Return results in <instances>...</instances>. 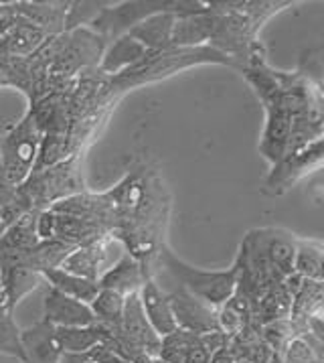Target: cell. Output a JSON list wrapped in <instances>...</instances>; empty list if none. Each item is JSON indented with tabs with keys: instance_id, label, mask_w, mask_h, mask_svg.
I'll return each mask as SVG.
<instances>
[{
	"instance_id": "cell-1",
	"label": "cell",
	"mask_w": 324,
	"mask_h": 363,
	"mask_svg": "<svg viewBox=\"0 0 324 363\" xmlns=\"http://www.w3.org/2000/svg\"><path fill=\"white\" fill-rule=\"evenodd\" d=\"M114 205L112 238L152 272L164 242L168 221V191L158 173L148 164L126 174L112 191H105Z\"/></svg>"
},
{
	"instance_id": "cell-2",
	"label": "cell",
	"mask_w": 324,
	"mask_h": 363,
	"mask_svg": "<svg viewBox=\"0 0 324 363\" xmlns=\"http://www.w3.org/2000/svg\"><path fill=\"white\" fill-rule=\"evenodd\" d=\"M290 4L292 2H209V13L213 18L209 47L227 55L237 69L251 45L260 41L258 33L265 21Z\"/></svg>"
},
{
	"instance_id": "cell-3",
	"label": "cell",
	"mask_w": 324,
	"mask_h": 363,
	"mask_svg": "<svg viewBox=\"0 0 324 363\" xmlns=\"http://www.w3.org/2000/svg\"><path fill=\"white\" fill-rule=\"evenodd\" d=\"M229 65L236 67L233 61L219 53L217 49L203 45V47H191V49H162V51H148L140 63H136L128 72L120 73L116 77L110 79L116 94H124L128 89H134L138 86H146L166 79L178 72L191 69L195 65Z\"/></svg>"
},
{
	"instance_id": "cell-4",
	"label": "cell",
	"mask_w": 324,
	"mask_h": 363,
	"mask_svg": "<svg viewBox=\"0 0 324 363\" xmlns=\"http://www.w3.org/2000/svg\"><path fill=\"white\" fill-rule=\"evenodd\" d=\"M83 155H74L55 167L33 171L29 179L16 187V205L23 213L47 211L63 199L79 195L86 189L81 173Z\"/></svg>"
},
{
	"instance_id": "cell-5",
	"label": "cell",
	"mask_w": 324,
	"mask_h": 363,
	"mask_svg": "<svg viewBox=\"0 0 324 363\" xmlns=\"http://www.w3.org/2000/svg\"><path fill=\"white\" fill-rule=\"evenodd\" d=\"M156 260L164 266V270L170 274V278L183 286L187 292H191L195 298L205 303L211 308H219L225 305L237 289V277H239V266L233 262L231 268L227 270H199L185 260H180L170 247H161Z\"/></svg>"
},
{
	"instance_id": "cell-6",
	"label": "cell",
	"mask_w": 324,
	"mask_h": 363,
	"mask_svg": "<svg viewBox=\"0 0 324 363\" xmlns=\"http://www.w3.org/2000/svg\"><path fill=\"white\" fill-rule=\"evenodd\" d=\"M207 2L201 0H132V2H122V4H108L100 15L96 16L88 25L89 30L100 35L105 43H112L122 35H126L144 21L146 16L156 13H175V15H195V13H205Z\"/></svg>"
},
{
	"instance_id": "cell-7",
	"label": "cell",
	"mask_w": 324,
	"mask_h": 363,
	"mask_svg": "<svg viewBox=\"0 0 324 363\" xmlns=\"http://www.w3.org/2000/svg\"><path fill=\"white\" fill-rule=\"evenodd\" d=\"M41 136L43 134L39 132L35 120L27 110L25 116L0 138V155H2L4 177H6L11 187L16 189L33 173L37 157H39Z\"/></svg>"
},
{
	"instance_id": "cell-8",
	"label": "cell",
	"mask_w": 324,
	"mask_h": 363,
	"mask_svg": "<svg viewBox=\"0 0 324 363\" xmlns=\"http://www.w3.org/2000/svg\"><path fill=\"white\" fill-rule=\"evenodd\" d=\"M320 167H323V140H316L300 150L288 152L280 162H276L270 174L265 177L264 191H267L270 195H282L296 181L304 179L312 171H318Z\"/></svg>"
},
{
	"instance_id": "cell-9",
	"label": "cell",
	"mask_w": 324,
	"mask_h": 363,
	"mask_svg": "<svg viewBox=\"0 0 324 363\" xmlns=\"http://www.w3.org/2000/svg\"><path fill=\"white\" fill-rule=\"evenodd\" d=\"M262 104L265 108V126L262 140H260V152L274 167L286 157L290 130H292V112L282 100L280 89L274 98Z\"/></svg>"
},
{
	"instance_id": "cell-10",
	"label": "cell",
	"mask_w": 324,
	"mask_h": 363,
	"mask_svg": "<svg viewBox=\"0 0 324 363\" xmlns=\"http://www.w3.org/2000/svg\"><path fill=\"white\" fill-rule=\"evenodd\" d=\"M168 296V303L173 308V315L177 320L178 329L191 331L195 335L217 331V311L195 298L191 292H187L183 286L175 284L173 291H164Z\"/></svg>"
},
{
	"instance_id": "cell-11",
	"label": "cell",
	"mask_w": 324,
	"mask_h": 363,
	"mask_svg": "<svg viewBox=\"0 0 324 363\" xmlns=\"http://www.w3.org/2000/svg\"><path fill=\"white\" fill-rule=\"evenodd\" d=\"M120 331L138 355H158L161 337L154 333V329L150 327V323L144 317L138 292L126 296L124 313H122V320H120Z\"/></svg>"
},
{
	"instance_id": "cell-12",
	"label": "cell",
	"mask_w": 324,
	"mask_h": 363,
	"mask_svg": "<svg viewBox=\"0 0 324 363\" xmlns=\"http://www.w3.org/2000/svg\"><path fill=\"white\" fill-rule=\"evenodd\" d=\"M43 320L51 327H88L93 325V313L86 303H79L71 296H65L59 291L47 286L43 298Z\"/></svg>"
},
{
	"instance_id": "cell-13",
	"label": "cell",
	"mask_w": 324,
	"mask_h": 363,
	"mask_svg": "<svg viewBox=\"0 0 324 363\" xmlns=\"http://www.w3.org/2000/svg\"><path fill=\"white\" fill-rule=\"evenodd\" d=\"M138 298H140V305L144 311V317L150 323V327L154 329V333L158 337H166L173 331H177V320L173 315V308L168 303V296L162 289L161 284L156 282L154 274H150L144 280L142 289L138 291Z\"/></svg>"
},
{
	"instance_id": "cell-14",
	"label": "cell",
	"mask_w": 324,
	"mask_h": 363,
	"mask_svg": "<svg viewBox=\"0 0 324 363\" xmlns=\"http://www.w3.org/2000/svg\"><path fill=\"white\" fill-rule=\"evenodd\" d=\"M150 274L152 272H148L146 268L134 256L124 252L112 268L103 270L102 277L98 278V284H100V289L114 291L122 294V296H128V294L140 291L146 277H150Z\"/></svg>"
},
{
	"instance_id": "cell-15",
	"label": "cell",
	"mask_w": 324,
	"mask_h": 363,
	"mask_svg": "<svg viewBox=\"0 0 324 363\" xmlns=\"http://www.w3.org/2000/svg\"><path fill=\"white\" fill-rule=\"evenodd\" d=\"M148 49L144 45H140L130 35H122L118 39H114L112 43L105 45L102 59L98 63V72L105 75V77H116L120 73L128 72L136 63H140Z\"/></svg>"
},
{
	"instance_id": "cell-16",
	"label": "cell",
	"mask_w": 324,
	"mask_h": 363,
	"mask_svg": "<svg viewBox=\"0 0 324 363\" xmlns=\"http://www.w3.org/2000/svg\"><path fill=\"white\" fill-rule=\"evenodd\" d=\"M114 242V238H105V240H98L91 244H83V246L74 247L67 258L61 262V270L71 272L75 277L86 278V280H93L98 282V278L102 277L103 262L108 256V246Z\"/></svg>"
},
{
	"instance_id": "cell-17",
	"label": "cell",
	"mask_w": 324,
	"mask_h": 363,
	"mask_svg": "<svg viewBox=\"0 0 324 363\" xmlns=\"http://www.w3.org/2000/svg\"><path fill=\"white\" fill-rule=\"evenodd\" d=\"M21 341L27 353V363H59L63 355L55 337V327L43 319L23 329Z\"/></svg>"
},
{
	"instance_id": "cell-18",
	"label": "cell",
	"mask_w": 324,
	"mask_h": 363,
	"mask_svg": "<svg viewBox=\"0 0 324 363\" xmlns=\"http://www.w3.org/2000/svg\"><path fill=\"white\" fill-rule=\"evenodd\" d=\"M0 286L6 298V306L13 313L15 306L29 296L30 292H35L41 286H47L41 274L33 272L29 268L21 266V264H11V262H2L0 264Z\"/></svg>"
},
{
	"instance_id": "cell-19",
	"label": "cell",
	"mask_w": 324,
	"mask_h": 363,
	"mask_svg": "<svg viewBox=\"0 0 324 363\" xmlns=\"http://www.w3.org/2000/svg\"><path fill=\"white\" fill-rule=\"evenodd\" d=\"M262 244L270 264L282 278L294 274V256H296V238L292 233L282 232L276 228H260Z\"/></svg>"
},
{
	"instance_id": "cell-20",
	"label": "cell",
	"mask_w": 324,
	"mask_h": 363,
	"mask_svg": "<svg viewBox=\"0 0 324 363\" xmlns=\"http://www.w3.org/2000/svg\"><path fill=\"white\" fill-rule=\"evenodd\" d=\"M211 33H213V18H211L209 9L205 13L178 15L175 18V27L170 35V47H178V49L203 47V45H209Z\"/></svg>"
},
{
	"instance_id": "cell-21",
	"label": "cell",
	"mask_w": 324,
	"mask_h": 363,
	"mask_svg": "<svg viewBox=\"0 0 324 363\" xmlns=\"http://www.w3.org/2000/svg\"><path fill=\"white\" fill-rule=\"evenodd\" d=\"M177 16L178 15L168 13V11L150 15L144 21H140L138 25H134L126 35H130L140 45H144L148 51L170 49V35H173V27H175Z\"/></svg>"
},
{
	"instance_id": "cell-22",
	"label": "cell",
	"mask_w": 324,
	"mask_h": 363,
	"mask_svg": "<svg viewBox=\"0 0 324 363\" xmlns=\"http://www.w3.org/2000/svg\"><path fill=\"white\" fill-rule=\"evenodd\" d=\"M21 16H25L33 25L47 30L51 37L65 30V15L69 2H11Z\"/></svg>"
},
{
	"instance_id": "cell-23",
	"label": "cell",
	"mask_w": 324,
	"mask_h": 363,
	"mask_svg": "<svg viewBox=\"0 0 324 363\" xmlns=\"http://www.w3.org/2000/svg\"><path fill=\"white\" fill-rule=\"evenodd\" d=\"M41 277H43L47 286L59 291L65 296H71V298L79 301V303H86V305H89L98 296V292H100V284L98 282L86 280V278L81 277H75V274L65 272L61 268L45 270V272H41Z\"/></svg>"
},
{
	"instance_id": "cell-24",
	"label": "cell",
	"mask_w": 324,
	"mask_h": 363,
	"mask_svg": "<svg viewBox=\"0 0 324 363\" xmlns=\"http://www.w3.org/2000/svg\"><path fill=\"white\" fill-rule=\"evenodd\" d=\"M37 211H27L13 223L6 225V230L0 235V254L2 252H25L29 247L39 244L37 238Z\"/></svg>"
},
{
	"instance_id": "cell-25",
	"label": "cell",
	"mask_w": 324,
	"mask_h": 363,
	"mask_svg": "<svg viewBox=\"0 0 324 363\" xmlns=\"http://www.w3.org/2000/svg\"><path fill=\"white\" fill-rule=\"evenodd\" d=\"M55 337L63 353L83 355L98 343H102L103 327L93 323L88 327H59L55 329Z\"/></svg>"
},
{
	"instance_id": "cell-26",
	"label": "cell",
	"mask_w": 324,
	"mask_h": 363,
	"mask_svg": "<svg viewBox=\"0 0 324 363\" xmlns=\"http://www.w3.org/2000/svg\"><path fill=\"white\" fill-rule=\"evenodd\" d=\"M324 266V246L316 240H300L296 238V256H294V274L304 280L323 282Z\"/></svg>"
},
{
	"instance_id": "cell-27",
	"label": "cell",
	"mask_w": 324,
	"mask_h": 363,
	"mask_svg": "<svg viewBox=\"0 0 324 363\" xmlns=\"http://www.w3.org/2000/svg\"><path fill=\"white\" fill-rule=\"evenodd\" d=\"M126 296L118 292L100 289L98 296L89 303V308L93 313V319L102 327H120L122 313H124Z\"/></svg>"
},
{
	"instance_id": "cell-28",
	"label": "cell",
	"mask_w": 324,
	"mask_h": 363,
	"mask_svg": "<svg viewBox=\"0 0 324 363\" xmlns=\"http://www.w3.org/2000/svg\"><path fill=\"white\" fill-rule=\"evenodd\" d=\"M0 353L27 363V353H25L23 341H21V329L16 325L13 313H4L0 317Z\"/></svg>"
},
{
	"instance_id": "cell-29",
	"label": "cell",
	"mask_w": 324,
	"mask_h": 363,
	"mask_svg": "<svg viewBox=\"0 0 324 363\" xmlns=\"http://www.w3.org/2000/svg\"><path fill=\"white\" fill-rule=\"evenodd\" d=\"M294 337H298V333H296L294 325L290 319L274 320V323H267L262 327V339L265 341V345L272 349L274 357H280L284 349L288 347V343Z\"/></svg>"
},
{
	"instance_id": "cell-30",
	"label": "cell",
	"mask_w": 324,
	"mask_h": 363,
	"mask_svg": "<svg viewBox=\"0 0 324 363\" xmlns=\"http://www.w3.org/2000/svg\"><path fill=\"white\" fill-rule=\"evenodd\" d=\"M108 4L110 2H88V0H83V2H69L67 15H65V30L88 27L89 23L100 15Z\"/></svg>"
},
{
	"instance_id": "cell-31",
	"label": "cell",
	"mask_w": 324,
	"mask_h": 363,
	"mask_svg": "<svg viewBox=\"0 0 324 363\" xmlns=\"http://www.w3.org/2000/svg\"><path fill=\"white\" fill-rule=\"evenodd\" d=\"M323 363V359L312 351L308 343L302 337H294L288 347L284 349L280 357H274L272 363Z\"/></svg>"
},
{
	"instance_id": "cell-32",
	"label": "cell",
	"mask_w": 324,
	"mask_h": 363,
	"mask_svg": "<svg viewBox=\"0 0 324 363\" xmlns=\"http://www.w3.org/2000/svg\"><path fill=\"white\" fill-rule=\"evenodd\" d=\"M83 355L93 363H130L128 359H124L116 349L110 347L108 343H98Z\"/></svg>"
},
{
	"instance_id": "cell-33",
	"label": "cell",
	"mask_w": 324,
	"mask_h": 363,
	"mask_svg": "<svg viewBox=\"0 0 324 363\" xmlns=\"http://www.w3.org/2000/svg\"><path fill=\"white\" fill-rule=\"evenodd\" d=\"M53 235H55V213L51 209L39 211V216H37V238H39V242L53 240Z\"/></svg>"
},
{
	"instance_id": "cell-34",
	"label": "cell",
	"mask_w": 324,
	"mask_h": 363,
	"mask_svg": "<svg viewBox=\"0 0 324 363\" xmlns=\"http://www.w3.org/2000/svg\"><path fill=\"white\" fill-rule=\"evenodd\" d=\"M199 339H201V345L205 347V351L209 355H213L215 351H221L229 345V337L225 333H221L219 329L217 331H209V333L199 335Z\"/></svg>"
},
{
	"instance_id": "cell-35",
	"label": "cell",
	"mask_w": 324,
	"mask_h": 363,
	"mask_svg": "<svg viewBox=\"0 0 324 363\" xmlns=\"http://www.w3.org/2000/svg\"><path fill=\"white\" fill-rule=\"evenodd\" d=\"M209 363H236L233 355L229 353V349L225 347L221 351H215L211 357H209Z\"/></svg>"
},
{
	"instance_id": "cell-36",
	"label": "cell",
	"mask_w": 324,
	"mask_h": 363,
	"mask_svg": "<svg viewBox=\"0 0 324 363\" xmlns=\"http://www.w3.org/2000/svg\"><path fill=\"white\" fill-rule=\"evenodd\" d=\"M59 363H93V362H89L86 355H74V353H63V355H61Z\"/></svg>"
},
{
	"instance_id": "cell-37",
	"label": "cell",
	"mask_w": 324,
	"mask_h": 363,
	"mask_svg": "<svg viewBox=\"0 0 324 363\" xmlns=\"http://www.w3.org/2000/svg\"><path fill=\"white\" fill-rule=\"evenodd\" d=\"M138 363H168V362L161 359L158 355H144V357H142Z\"/></svg>"
},
{
	"instance_id": "cell-38",
	"label": "cell",
	"mask_w": 324,
	"mask_h": 363,
	"mask_svg": "<svg viewBox=\"0 0 324 363\" xmlns=\"http://www.w3.org/2000/svg\"><path fill=\"white\" fill-rule=\"evenodd\" d=\"M4 313H11V311H8V306H6V298H4V292H2V286H0V317H2Z\"/></svg>"
},
{
	"instance_id": "cell-39",
	"label": "cell",
	"mask_w": 324,
	"mask_h": 363,
	"mask_svg": "<svg viewBox=\"0 0 324 363\" xmlns=\"http://www.w3.org/2000/svg\"><path fill=\"white\" fill-rule=\"evenodd\" d=\"M0 87H8V82H6V77H4L2 69H0Z\"/></svg>"
},
{
	"instance_id": "cell-40",
	"label": "cell",
	"mask_w": 324,
	"mask_h": 363,
	"mask_svg": "<svg viewBox=\"0 0 324 363\" xmlns=\"http://www.w3.org/2000/svg\"><path fill=\"white\" fill-rule=\"evenodd\" d=\"M4 230H6V223H4V221L0 219V235H2V232H4Z\"/></svg>"
}]
</instances>
